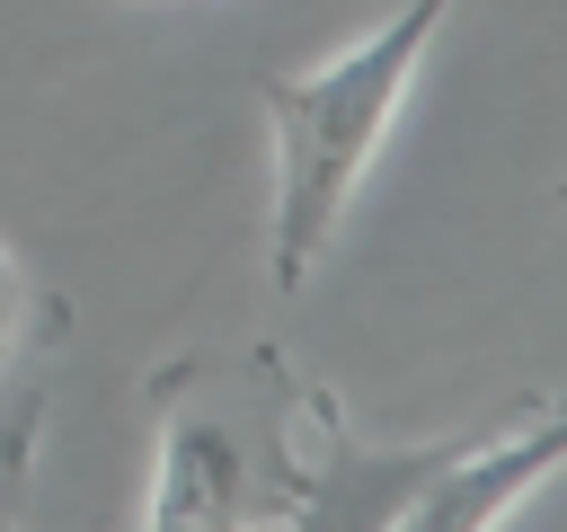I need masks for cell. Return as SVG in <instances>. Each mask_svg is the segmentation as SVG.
Instances as JSON below:
<instances>
[{
	"label": "cell",
	"mask_w": 567,
	"mask_h": 532,
	"mask_svg": "<svg viewBox=\"0 0 567 532\" xmlns=\"http://www.w3.org/2000/svg\"><path fill=\"white\" fill-rule=\"evenodd\" d=\"M257 390H239V364H168L159 390V488L151 523H319V479L346 470L337 408L301 390L275 355L248 364Z\"/></svg>",
	"instance_id": "obj_1"
},
{
	"label": "cell",
	"mask_w": 567,
	"mask_h": 532,
	"mask_svg": "<svg viewBox=\"0 0 567 532\" xmlns=\"http://www.w3.org/2000/svg\"><path fill=\"white\" fill-rule=\"evenodd\" d=\"M443 18H452V0H408L399 18H381L354 53H337L319 71H257V106L275 124V257H266L275 293H301L319 275V257L337 248V222H346L363 168L381 160Z\"/></svg>",
	"instance_id": "obj_2"
},
{
	"label": "cell",
	"mask_w": 567,
	"mask_h": 532,
	"mask_svg": "<svg viewBox=\"0 0 567 532\" xmlns=\"http://www.w3.org/2000/svg\"><path fill=\"white\" fill-rule=\"evenodd\" d=\"M567 461V390L532 399L514 434H478V443H434L425 470L390 497L381 523H434V532H478L496 514H514L549 470Z\"/></svg>",
	"instance_id": "obj_3"
},
{
	"label": "cell",
	"mask_w": 567,
	"mask_h": 532,
	"mask_svg": "<svg viewBox=\"0 0 567 532\" xmlns=\"http://www.w3.org/2000/svg\"><path fill=\"white\" fill-rule=\"evenodd\" d=\"M53 319H62V310H53V301L27 284V266L0 248V364H9L27 337H53Z\"/></svg>",
	"instance_id": "obj_4"
},
{
	"label": "cell",
	"mask_w": 567,
	"mask_h": 532,
	"mask_svg": "<svg viewBox=\"0 0 567 532\" xmlns=\"http://www.w3.org/2000/svg\"><path fill=\"white\" fill-rule=\"evenodd\" d=\"M0 514H9V505H0Z\"/></svg>",
	"instance_id": "obj_5"
}]
</instances>
